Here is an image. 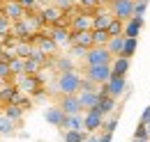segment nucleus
<instances>
[{
  "instance_id": "1",
  "label": "nucleus",
  "mask_w": 150,
  "mask_h": 142,
  "mask_svg": "<svg viewBox=\"0 0 150 142\" xmlns=\"http://www.w3.org/2000/svg\"><path fill=\"white\" fill-rule=\"evenodd\" d=\"M81 80H83V76L76 69H72V71H65V73H58L56 87L60 94H79L81 92Z\"/></svg>"
},
{
  "instance_id": "2",
  "label": "nucleus",
  "mask_w": 150,
  "mask_h": 142,
  "mask_svg": "<svg viewBox=\"0 0 150 142\" xmlns=\"http://www.w3.org/2000/svg\"><path fill=\"white\" fill-rule=\"evenodd\" d=\"M83 76H88L97 85H104V83H109L113 78V67L111 64H93V67L83 69Z\"/></svg>"
},
{
  "instance_id": "3",
  "label": "nucleus",
  "mask_w": 150,
  "mask_h": 142,
  "mask_svg": "<svg viewBox=\"0 0 150 142\" xmlns=\"http://www.w3.org/2000/svg\"><path fill=\"white\" fill-rule=\"evenodd\" d=\"M113 57L111 51L106 46H93L88 55H86V67H93V64H113Z\"/></svg>"
},
{
  "instance_id": "4",
  "label": "nucleus",
  "mask_w": 150,
  "mask_h": 142,
  "mask_svg": "<svg viewBox=\"0 0 150 142\" xmlns=\"http://www.w3.org/2000/svg\"><path fill=\"white\" fill-rule=\"evenodd\" d=\"M134 5L136 0H109V9L115 18H122V21H129L134 16Z\"/></svg>"
},
{
  "instance_id": "5",
  "label": "nucleus",
  "mask_w": 150,
  "mask_h": 142,
  "mask_svg": "<svg viewBox=\"0 0 150 142\" xmlns=\"http://www.w3.org/2000/svg\"><path fill=\"white\" fill-rule=\"evenodd\" d=\"M69 30L72 32H83V30H93V14L90 12H83L79 9L74 14V18H69Z\"/></svg>"
},
{
  "instance_id": "6",
  "label": "nucleus",
  "mask_w": 150,
  "mask_h": 142,
  "mask_svg": "<svg viewBox=\"0 0 150 142\" xmlns=\"http://www.w3.org/2000/svg\"><path fill=\"white\" fill-rule=\"evenodd\" d=\"M16 85L23 94H37L42 89V83H39V76L37 73H23L16 78Z\"/></svg>"
},
{
  "instance_id": "7",
  "label": "nucleus",
  "mask_w": 150,
  "mask_h": 142,
  "mask_svg": "<svg viewBox=\"0 0 150 142\" xmlns=\"http://www.w3.org/2000/svg\"><path fill=\"white\" fill-rule=\"evenodd\" d=\"M49 35L58 41V46H72V30L67 23H60V25H51Z\"/></svg>"
},
{
  "instance_id": "8",
  "label": "nucleus",
  "mask_w": 150,
  "mask_h": 142,
  "mask_svg": "<svg viewBox=\"0 0 150 142\" xmlns=\"http://www.w3.org/2000/svg\"><path fill=\"white\" fill-rule=\"evenodd\" d=\"M58 106L62 108L67 115H81V101H79V94H60V103Z\"/></svg>"
},
{
  "instance_id": "9",
  "label": "nucleus",
  "mask_w": 150,
  "mask_h": 142,
  "mask_svg": "<svg viewBox=\"0 0 150 142\" xmlns=\"http://www.w3.org/2000/svg\"><path fill=\"white\" fill-rule=\"evenodd\" d=\"M104 122H106V117L97 115L93 110H88V112L83 115V128H86L88 133H99V131L104 128Z\"/></svg>"
},
{
  "instance_id": "10",
  "label": "nucleus",
  "mask_w": 150,
  "mask_h": 142,
  "mask_svg": "<svg viewBox=\"0 0 150 142\" xmlns=\"http://www.w3.org/2000/svg\"><path fill=\"white\" fill-rule=\"evenodd\" d=\"M44 119H46L51 126H56V128H62L65 119H67V112H65L60 106H51V108L44 110Z\"/></svg>"
},
{
  "instance_id": "11",
  "label": "nucleus",
  "mask_w": 150,
  "mask_h": 142,
  "mask_svg": "<svg viewBox=\"0 0 150 142\" xmlns=\"http://www.w3.org/2000/svg\"><path fill=\"white\" fill-rule=\"evenodd\" d=\"M2 14L9 18V21H21V18L25 16V7L21 5L19 0H9V2L2 5Z\"/></svg>"
},
{
  "instance_id": "12",
  "label": "nucleus",
  "mask_w": 150,
  "mask_h": 142,
  "mask_svg": "<svg viewBox=\"0 0 150 142\" xmlns=\"http://www.w3.org/2000/svg\"><path fill=\"white\" fill-rule=\"evenodd\" d=\"M35 37H37V39H35V46L42 48L46 55H56L58 53V48H60V46H58V41L51 35H39V32H37Z\"/></svg>"
},
{
  "instance_id": "13",
  "label": "nucleus",
  "mask_w": 150,
  "mask_h": 142,
  "mask_svg": "<svg viewBox=\"0 0 150 142\" xmlns=\"http://www.w3.org/2000/svg\"><path fill=\"white\" fill-rule=\"evenodd\" d=\"M111 21H113L111 9L106 12V9H102V7H99V9L93 14V30H109Z\"/></svg>"
},
{
  "instance_id": "14",
  "label": "nucleus",
  "mask_w": 150,
  "mask_h": 142,
  "mask_svg": "<svg viewBox=\"0 0 150 142\" xmlns=\"http://www.w3.org/2000/svg\"><path fill=\"white\" fill-rule=\"evenodd\" d=\"M115 103H118V99H113V96H102L99 103L93 108V112L102 115V117H111L113 110H115Z\"/></svg>"
},
{
  "instance_id": "15",
  "label": "nucleus",
  "mask_w": 150,
  "mask_h": 142,
  "mask_svg": "<svg viewBox=\"0 0 150 142\" xmlns=\"http://www.w3.org/2000/svg\"><path fill=\"white\" fill-rule=\"evenodd\" d=\"M62 14H65V12L58 9L56 5H49V7H44V9L39 12V16L44 18V23H51V25H60V23H62V21H60Z\"/></svg>"
},
{
  "instance_id": "16",
  "label": "nucleus",
  "mask_w": 150,
  "mask_h": 142,
  "mask_svg": "<svg viewBox=\"0 0 150 142\" xmlns=\"http://www.w3.org/2000/svg\"><path fill=\"white\" fill-rule=\"evenodd\" d=\"M72 46H83V48H93L95 39H93V30H83V32H72Z\"/></svg>"
},
{
  "instance_id": "17",
  "label": "nucleus",
  "mask_w": 150,
  "mask_h": 142,
  "mask_svg": "<svg viewBox=\"0 0 150 142\" xmlns=\"http://www.w3.org/2000/svg\"><path fill=\"white\" fill-rule=\"evenodd\" d=\"M141 28H143V16H132L129 21H125V37H134V39H139Z\"/></svg>"
},
{
  "instance_id": "18",
  "label": "nucleus",
  "mask_w": 150,
  "mask_h": 142,
  "mask_svg": "<svg viewBox=\"0 0 150 142\" xmlns=\"http://www.w3.org/2000/svg\"><path fill=\"white\" fill-rule=\"evenodd\" d=\"M99 99H102V96H99V92H86V89H83V92H79V101H81V106H83L86 112H88V110H93V108L99 103Z\"/></svg>"
},
{
  "instance_id": "19",
  "label": "nucleus",
  "mask_w": 150,
  "mask_h": 142,
  "mask_svg": "<svg viewBox=\"0 0 150 142\" xmlns=\"http://www.w3.org/2000/svg\"><path fill=\"white\" fill-rule=\"evenodd\" d=\"M109 89H111V96H113V99H120V96L125 94V89H127V80H125V76H113L111 80H109Z\"/></svg>"
},
{
  "instance_id": "20",
  "label": "nucleus",
  "mask_w": 150,
  "mask_h": 142,
  "mask_svg": "<svg viewBox=\"0 0 150 142\" xmlns=\"http://www.w3.org/2000/svg\"><path fill=\"white\" fill-rule=\"evenodd\" d=\"M111 67H113V76H127V71H129V67H132V60L118 55V57L113 60Z\"/></svg>"
},
{
  "instance_id": "21",
  "label": "nucleus",
  "mask_w": 150,
  "mask_h": 142,
  "mask_svg": "<svg viewBox=\"0 0 150 142\" xmlns=\"http://www.w3.org/2000/svg\"><path fill=\"white\" fill-rule=\"evenodd\" d=\"M0 133H2L5 138L14 135V133H16V122H14V119H9L7 115H0Z\"/></svg>"
},
{
  "instance_id": "22",
  "label": "nucleus",
  "mask_w": 150,
  "mask_h": 142,
  "mask_svg": "<svg viewBox=\"0 0 150 142\" xmlns=\"http://www.w3.org/2000/svg\"><path fill=\"white\" fill-rule=\"evenodd\" d=\"M62 128H65V131H86V128H83V117H81V115H67Z\"/></svg>"
},
{
  "instance_id": "23",
  "label": "nucleus",
  "mask_w": 150,
  "mask_h": 142,
  "mask_svg": "<svg viewBox=\"0 0 150 142\" xmlns=\"http://www.w3.org/2000/svg\"><path fill=\"white\" fill-rule=\"evenodd\" d=\"M106 48L111 51L113 57L122 55V48H125V35H122V37H111V41L106 44Z\"/></svg>"
},
{
  "instance_id": "24",
  "label": "nucleus",
  "mask_w": 150,
  "mask_h": 142,
  "mask_svg": "<svg viewBox=\"0 0 150 142\" xmlns=\"http://www.w3.org/2000/svg\"><path fill=\"white\" fill-rule=\"evenodd\" d=\"M23 106H19V103H9V106H5V115L9 117V119H14V122H19L21 117H23Z\"/></svg>"
},
{
  "instance_id": "25",
  "label": "nucleus",
  "mask_w": 150,
  "mask_h": 142,
  "mask_svg": "<svg viewBox=\"0 0 150 142\" xmlns=\"http://www.w3.org/2000/svg\"><path fill=\"white\" fill-rule=\"evenodd\" d=\"M109 35H111V37H122V35H125V21H122V18L113 16L111 25H109Z\"/></svg>"
},
{
  "instance_id": "26",
  "label": "nucleus",
  "mask_w": 150,
  "mask_h": 142,
  "mask_svg": "<svg viewBox=\"0 0 150 142\" xmlns=\"http://www.w3.org/2000/svg\"><path fill=\"white\" fill-rule=\"evenodd\" d=\"M88 135V131H65V142H86Z\"/></svg>"
},
{
  "instance_id": "27",
  "label": "nucleus",
  "mask_w": 150,
  "mask_h": 142,
  "mask_svg": "<svg viewBox=\"0 0 150 142\" xmlns=\"http://www.w3.org/2000/svg\"><path fill=\"white\" fill-rule=\"evenodd\" d=\"M136 46H139V39H134V37H125V48H122V57H134L136 53Z\"/></svg>"
},
{
  "instance_id": "28",
  "label": "nucleus",
  "mask_w": 150,
  "mask_h": 142,
  "mask_svg": "<svg viewBox=\"0 0 150 142\" xmlns=\"http://www.w3.org/2000/svg\"><path fill=\"white\" fill-rule=\"evenodd\" d=\"M93 39L95 46H106L111 41V35H109V30H93Z\"/></svg>"
},
{
  "instance_id": "29",
  "label": "nucleus",
  "mask_w": 150,
  "mask_h": 142,
  "mask_svg": "<svg viewBox=\"0 0 150 142\" xmlns=\"http://www.w3.org/2000/svg\"><path fill=\"white\" fill-rule=\"evenodd\" d=\"M76 5H79V9H83V12H97V9L102 7V0H76Z\"/></svg>"
},
{
  "instance_id": "30",
  "label": "nucleus",
  "mask_w": 150,
  "mask_h": 142,
  "mask_svg": "<svg viewBox=\"0 0 150 142\" xmlns=\"http://www.w3.org/2000/svg\"><path fill=\"white\" fill-rule=\"evenodd\" d=\"M12 25H14V21H9L5 14H0V39L12 35Z\"/></svg>"
},
{
  "instance_id": "31",
  "label": "nucleus",
  "mask_w": 150,
  "mask_h": 142,
  "mask_svg": "<svg viewBox=\"0 0 150 142\" xmlns=\"http://www.w3.org/2000/svg\"><path fill=\"white\" fill-rule=\"evenodd\" d=\"M25 60H28V57H16V60H14V62H12V73H14V78H19V76H23V73H25Z\"/></svg>"
},
{
  "instance_id": "32",
  "label": "nucleus",
  "mask_w": 150,
  "mask_h": 142,
  "mask_svg": "<svg viewBox=\"0 0 150 142\" xmlns=\"http://www.w3.org/2000/svg\"><path fill=\"white\" fill-rule=\"evenodd\" d=\"M53 5H56L58 9H62L65 14H69V12H74L76 7H79V5H76V0H53Z\"/></svg>"
},
{
  "instance_id": "33",
  "label": "nucleus",
  "mask_w": 150,
  "mask_h": 142,
  "mask_svg": "<svg viewBox=\"0 0 150 142\" xmlns=\"http://www.w3.org/2000/svg\"><path fill=\"white\" fill-rule=\"evenodd\" d=\"M56 64H58V73H65V71H72L74 69V60L72 57H58L56 60Z\"/></svg>"
},
{
  "instance_id": "34",
  "label": "nucleus",
  "mask_w": 150,
  "mask_h": 142,
  "mask_svg": "<svg viewBox=\"0 0 150 142\" xmlns=\"http://www.w3.org/2000/svg\"><path fill=\"white\" fill-rule=\"evenodd\" d=\"M134 138H136V140H150V133H148V126H146V122H139L136 131H134Z\"/></svg>"
},
{
  "instance_id": "35",
  "label": "nucleus",
  "mask_w": 150,
  "mask_h": 142,
  "mask_svg": "<svg viewBox=\"0 0 150 142\" xmlns=\"http://www.w3.org/2000/svg\"><path fill=\"white\" fill-rule=\"evenodd\" d=\"M83 89H86V92H97L99 85H97L95 80H90L88 76H83V80H81V92H83Z\"/></svg>"
},
{
  "instance_id": "36",
  "label": "nucleus",
  "mask_w": 150,
  "mask_h": 142,
  "mask_svg": "<svg viewBox=\"0 0 150 142\" xmlns=\"http://www.w3.org/2000/svg\"><path fill=\"white\" fill-rule=\"evenodd\" d=\"M146 9H148V0H136V5H134V16H146Z\"/></svg>"
},
{
  "instance_id": "37",
  "label": "nucleus",
  "mask_w": 150,
  "mask_h": 142,
  "mask_svg": "<svg viewBox=\"0 0 150 142\" xmlns=\"http://www.w3.org/2000/svg\"><path fill=\"white\" fill-rule=\"evenodd\" d=\"M115 126H118V115H111V117L104 122V128H102V131H109V133H113V131H115Z\"/></svg>"
},
{
  "instance_id": "38",
  "label": "nucleus",
  "mask_w": 150,
  "mask_h": 142,
  "mask_svg": "<svg viewBox=\"0 0 150 142\" xmlns=\"http://www.w3.org/2000/svg\"><path fill=\"white\" fill-rule=\"evenodd\" d=\"M69 48H72V57L86 60V55H88V48H83V46H69Z\"/></svg>"
},
{
  "instance_id": "39",
  "label": "nucleus",
  "mask_w": 150,
  "mask_h": 142,
  "mask_svg": "<svg viewBox=\"0 0 150 142\" xmlns=\"http://www.w3.org/2000/svg\"><path fill=\"white\" fill-rule=\"evenodd\" d=\"M113 140V133L109 131H99V142H111Z\"/></svg>"
},
{
  "instance_id": "40",
  "label": "nucleus",
  "mask_w": 150,
  "mask_h": 142,
  "mask_svg": "<svg viewBox=\"0 0 150 142\" xmlns=\"http://www.w3.org/2000/svg\"><path fill=\"white\" fill-rule=\"evenodd\" d=\"M19 2L25 7V9H28V7H35V0H19Z\"/></svg>"
},
{
  "instance_id": "41",
  "label": "nucleus",
  "mask_w": 150,
  "mask_h": 142,
  "mask_svg": "<svg viewBox=\"0 0 150 142\" xmlns=\"http://www.w3.org/2000/svg\"><path fill=\"white\" fill-rule=\"evenodd\" d=\"M86 142H99V133H90V135H88V140Z\"/></svg>"
},
{
  "instance_id": "42",
  "label": "nucleus",
  "mask_w": 150,
  "mask_h": 142,
  "mask_svg": "<svg viewBox=\"0 0 150 142\" xmlns=\"http://www.w3.org/2000/svg\"><path fill=\"white\" fill-rule=\"evenodd\" d=\"M2 51H5V44H2V39H0V55H2Z\"/></svg>"
},
{
  "instance_id": "43",
  "label": "nucleus",
  "mask_w": 150,
  "mask_h": 142,
  "mask_svg": "<svg viewBox=\"0 0 150 142\" xmlns=\"http://www.w3.org/2000/svg\"><path fill=\"white\" fill-rule=\"evenodd\" d=\"M132 142H150V140H136V138H134V140H132Z\"/></svg>"
},
{
  "instance_id": "44",
  "label": "nucleus",
  "mask_w": 150,
  "mask_h": 142,
  "mask_svg": "<svg viewBox=\"0 0 150 142\" xmlns=\"http://www.w3.org/2000/svg\"><path fill=\"white\" fill-rule=\"evenodd\" d=\"M146 126H148V133H150V119H148V122H146Z\"/></svg>"
},
{
  "instance_id": "45",
  "label": "nucleus",
  "mask_w": 150,
  "mask_h": 142,
  "mask_svg": "<svg viewBox=\"0 0 150 142\" xmlns=\"http://www.w3.org/2000/svg\"><path fill=\"white\" fill-rule=\"evenodd\" d=\"M0 92H2V85H0Z\"/></svg>"
},
{
  "instance_id": "46",
  "label": "nucleus",
  "mask_w": 150,
  "mask_h": 142,
  "mask_svg": "<svg viewBox=\"0 0 150 142\" xmlns=\"http://www.w3.org/2000/svg\"><path fill=\"white\" fill-rule=\"evenodd\" d=\"M0 138H2V133H0Z\"/></svg>"
}]
</instances>
